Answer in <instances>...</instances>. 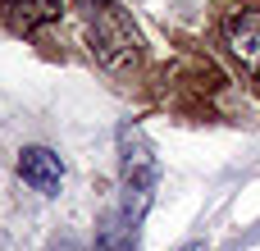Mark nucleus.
I'll return each mask as SVG.
<instances>
[{
  "instance_id": "f257e3e1",
  "label": "nucleus",
  "mask_w": 260,
  "mask_h": 251,
  "mask_svg": "<svg viewBox=\"0 0 260 251\" xmlns=\"http://www.w3.org/2000/svg\"><path fill=\"white\" fill-rule=\"evenodd\" d=\"M87 50L105 64V69H133L142 46L133 23L119 14V5L110 0H87Z\"/></svg>"
},
{
  "instance_id": "f03ea898",
  "label": "nucleus",
  "mask_w": 260,
  "mask_h": 251,
  "mask_svg": "<svg viewBox=\"0 0 260 251\" xmlns=\"http://www.w3.org/2000/svg\"><path fill=\"white\" fill-rule=\"evenodd\" d=\"M224 46L251 78H260V9H242L224 23Z\"/></svg>"
},
{
  "instance_id": "7ed1b4c3",
  "label": "nucleus",
  "mask_w": 260,
  "mask_h": 251,
  "mask_svg": "<svg viewBox=\"0 0 260 251\" xmlns=\"http://www.w3.org/2000/svg\"><path fill=\"white\" fill-rule=\"evenodd\" d=\"M18 178L41 192V197H55L59 183H64V160L50 151V146H23L18 151Z\"/></svg>"
},
{
  "instance_id": "20e7f679",
  "label": "nucleus",
  "mask_w": 260,
  "mask_h": 251,
  "mask_svg": "<svg viewBox=\"0 0 260 251\" xmlns=\"http://www.w3.org/2000/svg\"><path fill=\"white\" fill-rule=\"evenodd\" d=\"M0 5H5V14H9L23 32H32V27L59 18V9H64V0H0Z\"/></svg>"
},
{
  "instance_id": "39448f33",
  "label": "nucleus",
  "mask_w": 260,
  "mask_h": 251,
  "mask_svg": "<svg viewBox=\"0 0 260 251\" xmlns=\"http://www.w3.org/2000/svg\"><path fill=\"white\" fill-rule=\"evenodd\" d=\"M178 251H210L206 242H187V247H178Z\"/></svg>"
},
{
  "instance_id": "423d86ee",
  "label": "nucleus",
  "mask_w": 260,
  "mask_h": 251,
  "mask_svg": "<svg viewBox=\"0 0 260 251\" xmlns=\"http://www.w3.org/2000/svg\"><path fill=\"white\" fill-rule=\"evenodd\" d=\"M101 251H119V247H110V242H105V247H101Z\"/></svg>"
}]
</instances>
